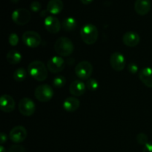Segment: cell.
I'll list each match as a JSON object with an SVG mask.
<instances>
[{"instance_id":"obj_1","label":"cell","mask_w":152,"mask_h":152,"mask_svg":"<svg viewBox=\"0 0 152 152\" xmlns=\"http://www.w3.org/2000/svg\"><path fill=\"white\" fill-rule=\"evenodd\" d=\"M48 68L41 61H33L28 67V74L37 81L42 82L47 79Z\"/></svg>"},{"instance_id":"obj_2","label":"cell","mask_w":152,"mask_h":152,"mask_svg":"<svg viewBox=\"0 0 152 152\" xmlns=\"http://www.w3.org/2000/svg\"><path fill=\"white\" fill-rule=\"evenodd\" d=\"M54 50L60 56H68L74 51V44L68 37H59L54 43Z\"/></svg>"},{"instance_id":"obj_3","label":"cell","mask_w":152,"mask_h":152,"mask_svg":"<svg viewBox=\"0 0 152 152\" xmlns=\"http://www.w3.org/2000/svg\"><path fill=\"white\" fill-rule=\"evenodd\" d=\"M80 36L86 44L93 45L97 41L99 37L97 28L93 24H86L80 30Z\"/></svg>"},{"instance_id":"obj_4","label":"cell","mask_w":152,"mask_h":152,"mask_svg":"<svg viewBox=\"0 0 152 152\" xmlns=\"http://www.w3.org/2000/svg\"><path fill=\"white\" fill-rule=\"evenodd\" d=\"M53 88L48 84H42L39 86L34 91V95L37 100L42 102H47L50 101L53 96Z\"/></svg>"},{"instance_id":"obj_5","label":"cell","mask_w":152,"mask_h":152,"mask_svg":"<svg viewBox=\"0 0 152 152\" xmlns=\"http://www.w3.org/2000/svg\"><path fill=\"white\" fill-rule=\"evenodd\" d=\"M92 73H93V65L88 61H82L76 65L75 74L80 80H89Z\"/></svg>"},{"instance_id":"obj_6","label":"cell","mask_w":152,"mask_h":152,"mask_svg":"<svg viewBox=\"0 0 152 152\" xmlns=\"http://www.w3.org/2000/svg\"><path fill=\"white\" fill-rule=\"evenodd\" d=\"M22 41L27 47L35 48L39 47L41 44L42 38L39 34L36 31H28L24 33L22 35Z\"/></svg>"},{"instance_id":"obj_7","label":"cell","mask_w":152,"mask_h":152,"mask_svg":"<svg viewBox=\"0 0 152 152\" xmlns=\"http://www.w3.org/2000/svg\"><path fill=\"white\" fill-rule=\"evenodd\" d=\"M12 20L18 25H25L31 20V13L25 8H18L12 13Z\"/></svg>"},{"instance_id":"obj_8","label":"cell","mask_w":152,"mask_h":152,"mask_svg":"<svg viewBox=\"0 0 152 152\" xmlns=\"http://www.w3.org/2000/svg\"><path fill=\"white\" fill-rule=\"evenodd\" d=\"M19 112L25 117L33 115L36 111V105L30 98H22L19 102Z\"/></svg>"},{"instance_id":"obj_9","label":"cell","mask_w":152,"mask_h":152,"mask_svg":"<svg viewBox=\"0 0 152 152\" xmlns=\"http://www.w3.org/2000/svg\"><path fill=\"white\" fill-rule=\"evenodd\" d=\"M65 67V62L61 56H54L49 59L47 62V68L52 74H57L63 71Z\"/></svg>"},{"instance_id":"obj_10","label":"cell","mask_w":152,"mask_h":152,"mask_svg":"<svg viewBox=\"0 0 152 152\" xmlns=\"http://www.w3.org/2000/svg\"><path fill=\"white\" fill-rule=\"evenodd\" d=\"M110 65L116 71H122L126 66V59L120 52H114L110 56Z\"/></svg>"},{"instance_id":"obj_11","label":"cell","mask_w":152,"mask_h":152,"mask_svg":"<svg viewBox=\"0 0 152 152\" xmlns=\"http://www.w3.org/2000/svg\"><path fill=\"white\" fill-rule=\"evenodd\" d=\"M28 132L26 129L22 126H18L13 128L9 134V137L12 142L15 143L22 142L26 139Z\"/></svg>"},{"instance_id":"obj_12","label":"cell","mask_w":152,"mask_h":152,"mask_svg":"<svg viewBox=\"0 0 152 152\" xmlns=\"http://www.w3.org/2000/svg\"><path fill=\"white\" fill-rule=\"evenodd\" d=\"M44 25L45 29L50 34H57L61 30V23L59 19L53 16H48L45 19Z\"/></svg>"},{"instance_id":"obj_13","label":"cell","mask_w":152,"mask_h":152,"mask_svg":"<svg viewBox=\"0 0 152 152\" xmlns=\"http://www.w3.org/2000/svg\"><path fill=\"white\" fill-rule=\"evenodd\" d=\"M16 102L11 96L4 94L0 98V109L5 113H10L15 109Z\"/></svg>"},{"instance_id":"obj_14","label":"cell","mask_w":152,"mask_h":152,"mask_svg":"<svg viewBox=\"0 0 152 152\" xmlns=\"http://www.w3.org/2000/svg\"><path fill=\"white\" fill-rule=\"evenodd\" d=\"M123 42L128 47H135L140 42V37L137 33L134 31H129L123 35Z\"/></svg>"},{"instance_id":"obj_15","label":"cell","mask_w":152,"mask_h":152,"mask_svg":"<svg viewBox=\"0 0 152 152\" xmlns=\"http://www.w3.org/2000/svg\"><path fill=\"white\" fill-rule=\"evenodd\" d=\"M151 4L150 0H136L134 3V10L140 16H145L151 10Z\"/></svg>"},{"instance_id":"obj_16","label":"cell","mask_w":152,"mask_h":152,"mask_svg":"<svg viewBox=\"0 0 152 152\" xmlns=\"http://www.w3.org/2000/svg\"><path fill=\"white\" fill-rule=\"evenodd\" d=\"M86 86L80 80H75L72 82L71 84L70 85L69 91L73 96H80L83 94H84L86 91Z\"/></svg>"},{"instance_id":"obj_17","label":"cell","mask_w":152,"mask_h":152,"mask_svg":"<svg viewBox=\"0 0 152 152\" xmlns=\"http://www.w3.org/2000/svg\"><path fill=\"white\" fill-rule=\"evenodd\" d=\"M139 78L146 87L152 88V68H142L139 73Z\"/></svg>"},{"instance_id":"obj_18","label":"cell","mask_w":152,"mask_h":152,"mask_svg":"<svg viewBox=\"0 0 152 152\" xmlns=\"http://www.w3.org/2000/svg\"><path fill=\"white\" fill-rule=\"evenodd\" d=\"M80 105V102L77 98L73 97H68L65 99L63 102V108L67 112L72 113L77 111Z\"/></svg>"},{"instance_id":"obj_19","label":"cell","mask_w":152,"mask_h":152,"mask_svg":"<svg viewBox=\"0 0 152 152\" xmlns=\"http://www.w3.org/2000/svg\"><path fill=\"white\" fill-rule=\"evenodd\" d=\"M63 6L62 0H50L47 4V10L51 14H59L63 9Z\"/></svg>"},{"instance_id":"obj_20","label":"cell","mask_w":152,"mask_h":152,"mask_svg":"<svg viewBox=\"0 0 152 152\" xmlns=\"http://www.w3.org/2000/svg\"><path fill=\"white\" fill-rule=\"evenodd\" d=\"M22 59V56L20 52L16 50H11L6 55V59L8 63L11 65H16L19 63Z\"/></svg>"},{"instance_id":"obj_21","label":"cell","mask_w":152,"mask_h":152,"mask_svg":"<svg viewBox=\"0 0 152 152\" xmlns=\"http://www.w3.org/2000/svg\"><path fill=\"white\" fill-rule=\"evenodd\" d=\"M77 26V22L74 18L68 17L63 20L62 23V27L65 31H72L76 29Z\"/></svg>"},{"instance_id":"obj_22","label":"cell","mask_w":152,"mask_h":152,"mask_svg":"<svg viewBox=\"0 0 152 152\" xmlns=\"http://www.w3.org/2000/svg\"><path fill=\"white\" fill-rule=\"evenodd\" d=\"M13 79H14L15 81L19 82V83L24 81L27 77L26 71L22 68H17V69L14 71V73H13Z\"/></svg>"},{"instance_id":"obj_23","label":"cell","mask_w":152,"mask_h":152,"mask_svg":"<svg viewBox=\"0 0 152 152\" xmlns=\"http://www.w3.org/2000/svg\"><path fill=\"white\" fill-rule=\"evenodd\" d=\"M65 83H66V79L62 75L56 76L53 80V85L56 88H62L65 85Z\"/></svg>"},{"instance_id":"obj_24","label":"cell","mask_w":152,"mask_h":152,"mask_svg":"<svg viewBox=\"0 0 152 152\" xmlns=\"http://www.w3.org/2000/svg\"><path fill=\"white\" fill-rule=\"evenodd\" d=\"M86 87L87 88H88L90 91H96L97 90V88H99V83L96 80L93 78H90L89 80H87V83H86Z\"/></svg>"},{"instance_id":"obj_25","label":"cell","mask_w":152,"mask_h":152,"mask_svg":"<svg viewBox=\"0 0 152 152\" xmlns=\"http://www.w3.org/2000/svg\"><path fill=\"white\" fill-rule=\"evenodd\" d=\"M136 140L140 145H144V146H145V145L148 142V136L144 133H140L139 134H137V136L136 137Z\"/></svg>"},{"instance_id":"obj_26","label":"cell","mask_w":152,"mask_h":152,"mask_svg":"<svg viewBox=\"0 0 152 152\" xmlns=\"http://www.w3.org/2000/svg\"><path fill=\"white\" fill-rule=\"evenodd\" d=\"M8 42L9 44L11 46H16L19 43V37L15 33H12L10 34L8 37Z\"/></svg>"},{"instance_id":"obj_27","label":"cell","mask_w":152,"mask_h":152,"mask_svg":"<svg viewBox=\"0 0 152 152\" xmlns=\"http://www.w3.org/2000/svg\"><path fill=\"white\" fill-rule=\"evenodd\" d=\"M7 152H27L25 147L20 145H13L10 147Z\"/></svg>"},{"instance_id":"obj_28","label":"cell","mask_w":152,"mask_h":152,"mask_svg":"<svg viewBox=\"0 0 152 152\" xmlns=\"http://www.w3.org/2000/svg\"><path fill=\"white\" fill-rule=\"evenodd\" d=\"M30 8L33 12H38L41 10L42 4L38 1H34L30 4Z\"/></svg>"},{"instance_id":"obj_29","label":"cell","mask_w":152,"mask_h":152,"mask_svg":"<svg viewBox=\"0 0 152 152\" xmlns=\"http://www.w3.org/2000/svg\"><path fill=\"white\" fill-rule=\"evenodd\" d=\"M128 71L131 73V74H137V72L138 71V66L137 65V64L132 62V63H129L128 65Z\"/></svg>"},{"instance_id":"obj_30","label":"cell","mask_w":152,"mask_h":152,"mask_svg":"<svg viewBox=\"0 0 152 152\" xmlns=\"http://www.w3.org/2000/svg\"><path fill=\"white\" fill-rule=\"evenodd\" d=\"M142 152H152V141L148 142V143L144 146Z\"/></svg>"},{"instance_id":"obj_31","label":"cell","mask_w":152,"mask_h":152,"mask_svg":"<svg viewBox=\"0 0 152 152\" xmlns=\"http://www.w3.org/2000/svg\"><path fill=\"white\" fill-rule=\"evenodd\" d=\"M0 138H1V144L3 145L4 143H5L6 141H7V135L4 133H1L0 134Z\"/></svg>"},{"instance_id":"obj_32","label":"cell","mask_w":152,"mask_h":152,"mask_svg":"<svg viewBox=\"0 0 152 152\" xmlns=\"http://www.w3.org/2000/svg\"><path fill=\"white\" fill-rule=\"evenodd\" d=\"M48 13V11L47 10H42L41 13H40V16H42V17H44V16H45V18L47 17V13Z\"/></svg>"},{"instance_id":"obj_33","label":"cell","mask_w":152,"mask_h":152,"mask_svg":"<svg viewBox=\"0 0 152 152\" xmlns=\"http://www.w3.org/2000/svg\"><path fill=\"white\" fill-rule=\"evenodd\" d=\"M81 2L84 4H89L94 1V0H80Z\"/></svg>"},{"instance_id":"obj_34","label":"cell","mask_w":152,"mask_h":152,"mask_svg":"<svg viewBox=\"0 0 152 152\" xmlns=\"http://www.w3.org/2000/svg\"><path fill=\"white\" fill-rule=\"evenodd\" d=\"M0 152H6V150L5 148H4V146H3L2 145L0 146Z\"/></svg>"},{"instance_id":"obj_35","label":"cell","mask_w":152,"mask_h":152,"mask_svg":"<svg viewBox=\"0 0 152 152\" xmlns=\"http://www.w3.org/2000/svg\"><path fill=\"white\" fill-rule=\"evenodd\" d=\"M10 1H12L13 3H18L19 1V0H10Z\"/></svg>"}]
</instances>
